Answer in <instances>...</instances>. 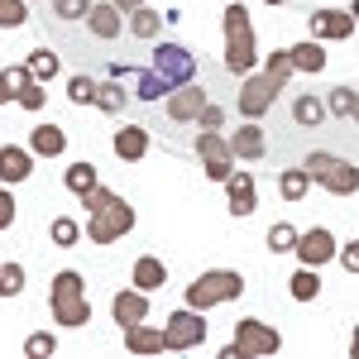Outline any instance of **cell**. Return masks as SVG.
<instances>
[{"label": "cell", "mask_w": 359, "mask_h": 359, "mask_svg": "<svg viewBox=\"0 0 359 359\" xmlns=\"http://www.w3.org/2000/svg\"><path fill=\"white\" fill-rule=\"evenodd\" d=\"M130 34H135V39H149V43H158V34H163V15L149 10V5L130 10Z\"/></svg>", "instance_id": "484cf974"}, {"label": "cell", "mask_w": 359, "mask_h": 359, "mask_svg": "<svg viewBox=\"0 0 359 359\" xmlns=\"http://www.w3.org/2000/svg\"><path fill=\"white\" fill-rule=\"evenodd\" d=\"M25 292V269L20 264H0V297H20Z\"/></svg>", "instance_id": "d590c367"}, {"label": "cell", "mask_w": 359, "mask_h": 359, "mask_svg": "<svg viewBox=\"0 0 359 359\" xmlns=\"http://www.w3.org/2000/svg\"><path fill=\"white\" fill-rule=\"evenodd\" d=\"M225 196H230V216H254L259 211V187H254V177L240 172V168L225 177Z\"/></svg>", "instance_id": "4fadbf2b"}, {"label": "cell", "mask_w": 359, "mask_h": 359, "mask_svg": "<svg viewBox=\"0 0 359 359\" xmlns=\"http://www.w3.org/2000/svg\"><path fill=\"white\" fill-rule=\"evenodd\" d=\"M53 350H57L53 331H34V335L25 340V355H29V359H43V355H53Z\"/></svg>", "instance_id": "60d3db41"}, {"label": "cell", "mask_w": 359, "mask_h": 359, "mask_svg": "<svg viewBox=\"0 0 359 359\" xmlns=\"http://www.w3.org/2000/svg\"><path fill=\"white\" fill-rule=\"evenodd\" d=\"M82 206H86V235H91V245H115L120 235L135 230V206L120 192H111V187H91L82 196Z\"/></svg>", "instance_id": "6da1fadb"}, {"label": "cell", "mask_w": 359, "mask_h": 359, "mask_svg": "<svg viewBox=\"0 0 359 359\" xmlns=\"http://www.w3.org/2000/svg\"><path fill=\"white\" fill-rule=\"evenodd\" d=\"M221 120H225V111H221V106H206L196 125H201V130H221Z\"/></svg>", "instance_id": "ee69618b"}, {"label": "cell", "mask_w": 359, "mask_h": 359, "mask_svg": "<svg viewBox=\"0 0 359 359\" xmlns=\"http://www.w3.org/2000/svg\"><path fill=\"white\" fill-rule=\"evenodd\" d=\"M34 172V149L25 144H0V182H25Z\"/></svg>", "instance_id": "e0dca14e"}, {"label": "cell", "mask_w": 359, "mask_h": 359, "mask_svg": "<svg viewBox=\"0 0 359 359\" xmlns=\"http://www.w3.org/2000/svg\"><path fill=\"white\" fill-rule=\"evenodd\" d=\"M96 86H101V82H91L86 72H77V77L67 82V96H72V106H91V101H96Z\"/></svg>", "instance_id": "8d00e7d4"}, {"label": "cell", "mask_w": 359, "mask_h": 359, "mask_svg": "<svg viewBox=\"0 0 359 359\" xmlns=\"http://www.w3.org/2000/svg\"><path fill=\"white\" fill-rule=\"evenodd\" d=\"M302 264H311V269H321V264H331V259H340V245H335V235L326 230V225H316V230H302L297 235V249H292Z\"/></svg>", "instance_id": "7c38bea8"}, {"label": "cell", "mask_w": 359, "mask_h": 359, "mask_svg": "<svg viewBox=\"0 0 359 359\" xmlns=\"http://www.w3.org/2000/svg\"><path fill=\"white\" fill-rule=\"evenodd\" d=\"M125 101H130V96H125V86H120V77H111V82H101L96 86V106H101V111H125Z\"/></svg>", "instance_id": "4dcf8cb0"}, {"label": "cell", "mask_w": 359, "mask_h": 359, "mask_svg": "<svg viewBox=\"0 0 359 359\" xmlns=\"http://www.w3.org/2000/svg\"><path fill=\"white\" fill-rule=\"evenodd\" d=\"M48 240H53L57 249H72L77 240H82V225L72 221V216H53V225H48Z\"/></svg>", "instance_id": "f546056e"}, {"label": "cell", "mask_w": 359, "mask_h": 359, "mask_svg": "<svg viewBox=\"0 0 359 359\" xmlns=\"http://www.w3.org/2000/svg\"><path fill=\"white\" fill-rule=\"evenodd\" d=\"M211 101H206V91L201 86H177L172 96H168V120H177V125H187V120H201Z\"/></svg>", "instance_id": "5bb4252c"}, {"label": "cell", "mask_w": 359, "mask_h": 359, "mask_svg": "<svg viewBox=\"0 0 359 359\" xmlns=\"http://www.w3.org/2000/svg\"><path fill=\"white\" fill-rule=\"evenodd\" d=\"M25 20H29L25 0H0V29H20Z\"/></svg>", "instance_id": "ab89813d"}, {"label": "cell", "mask_w": 359, "mask_h": 359, "mask_svg": "<svg viewBox=\"0 0 359 359\" xmlns=\"http://www.w3.org/2000/svg\"><path fill=\"white\" fill-rule=\"evenodd\" d=\"M111 316L120 321V331H130V326H139V321H149V292H144V287H135V292H115Z\"/></svg>", "instance_id": "9a60e30c"}, {"label": "cell", "mask_w": 359, "mask_h": 359, "mask_svg": "<svg viewBox=\"0 0 359 359\" xmlns=\"http://www.w3.org/2000/svg\"><path fill=\"white\" fill-rule=\"evenodd\" d=\"M211 331V321L196 311V306H182V311H172L168 316V331H163V345L168 350H196L201 340Z\"/></svg>", "instance_id": "52a82bcc"}, {"label": "cell", "mask_w": 359, "mask_h": 359, "mask_svg": "<svg viewBox=\"0 0 359 359\" xmlns=\"http://www.w3.org/2000/svg\"><path fill=\"white\" fill-rule=\"evenodd\" d=\"M15 101H20L25 111H43L48 91H43V82H39V77H25V82H20V96H15Z\"/></svg>", "instance_id": "836d02e7"}, {"label": "cell", "mask_w": 359, "mask_h": 359, "mask_svg": "<svg viewBox=\"0 0 359 359\" xmlns=\"http://www.w3.org/2000/svg\"><path fill=\"white\" fill-rule=\"evenodd\" d=\"M350 120H355V125H359V101H355V115H350Z\"/></svg>", "instance_id": "681fc988"}, {"label": "cell", "mask_w": 359, "mask_h": 359, "mask_svg": "<svg viewBox=\"0 0 359 359\" xmlns=\"http://www.w3.org/2000/svg\"><path fill=\"white\" fill-rule=\"evenodd\" d=\"M350 15H355V25H359V0H355V5H350Z\"/></svg>", "instance_id": "c3c4849f"}, {"label": "cell", "mask_w": 359, "mask_h": 359, "mask_svg": "<svg viewBox=\"0 0 359 359\" xmlns=\"http://www.w3.org/2000/svg\"><path fill=\"white\" fill-rule=\"evenodd\" d=\"M53 15L57 20H86L91 15V0H53Z\"/></svg>", "instance_id": "b9f144b4"}, {"label": "cell", "mask_w": 359, "mask_h": 359, "mask_svg": "<svg viewBox=\"0 0 359 359\" xmlns=\"http://www.w3.org/2000/svg\"><path fill=\"white\" fill-rule=\"evenodd\" d=\"M264 72H269V77H273L278 86H287V77H292L297 67H292V57H287V48H278V53H269V67H264Z\"/></svg>", "instance_id": "74e56055"}, {"label": "cell", "mask_w": 359, "mask_h": 359, "mask_svg": "<svg viewBox=\"0 0 359 359\" xmlns=\"http://www.w3.org/2000/svg\"><path fill=\"white\" fill-rule=\"evenodd\" d=\"M25 77H29V67H5V72H0V106L20 96V82H25Z\"/></svg>", "instance_id": "f35d334b"}, {"label": "cell", "mask_w": 359, "mask_h": 359, "mask_svg": "<svg viewBox=\"0 0 359 359\" xmlns=\"http://www.w3.org/2000/svg\"><path fill=\"white\" fill-rule=\"evenodd\" d=\"M62 187L77 192V196H86L91 187H101V182H96V168H91V163H72L67 172H62Z\"/></svg>", "instance_id": "83f0119b"}, {"label": "cell", "mask_w": 359, "mask_h": 359, "mask_svg": "<svg viewBox=\"0 0 359 359\" xmlns=\"http://www.w3.org/2000/svg\"><path fill=\"white\" fill-rule=\"evenodd\" d=\"M235 345L245 350V359H264L283 350V335L273 326H264V321H254V316H240L235 321Z\"/></svg>", "instance_id": "ba28073f"}, {"label": "cell", "mask_w": 359, "mask_h": 359, "mask_svg": "<svg viewBox=\"0 0 359 359\" xmlns=\"http://www.w3.org/2000/svg\"><path fill=\"white\" fill-rule=\"evenodd\" d=\"M254 25H249V10L240 0H225V72L230 77H249L254 72Z\"/></svg>", "instance_id": "7a4b0ae2"}, {"label": "cell", "mask_w": 359, "mask_h": 359, "mask_svg": "<svg viewBox=\"0 0 359 359\" xmlns=\"http://www.w3.org/2000/svg\"><path fill=\"white\" fill-rule=\"evenodd\" d=\"M115 5H120V10L130 15V10H139V5H144V0H115Z\"/></svg>", "instance_id": "bcb514c9"}, {"label": "cell", "mask_w": 359, "mask_h": 359, "mask_svg": "<svg viewBox=\"0 0 359 359\" xmlns=\"http://www.w3.org/2000/svg\"><path fill=\"white\" fill-rule=\"evenodd\" d=\"M135 96L139 101H163L168 96V86H163V77L149 67V72H135Z\"/></svg>", "instance_id": "1f68e13d"}, {"label": "cell", "mask_w": 359, "mask_h": 359, "mask_svg": "<svg viewBox=\"0 0 359 359\" xmlns=\"http://www.w3.org/2000/svg\"><path fill=\"white\" fill-rule=\"evenodd\" d=\"M125 345H130V355H163V331H154L149 321H139V326H130L125 331Z\"/></svg>", "instance_id": "44dd1931"}, {"label": "cell", "mask_w": 359, "mask_h": 359, "mask_svg": "<svg viewBox=\"0 0 359 359\" xmlns=\"http://www.w3.org/2000/svg\"><path fill=\"white\" fill-rule=\"evenodd\" d=\"M48 306H53V321H62V326H86L91 321V302H86V283L77 269H62V273L53 278V287H48Z\"/></svg>", "instance_id": "3957f363"}, {"label": "cell", "mask_w": 359, "mask_h": 359, "mask_svg": "<svg viewBox=\"0 0 359 359\" xmlns=\"http://www.w3.org/2000/svg\"><path fill=\"white\" fill-rule=\"evenodd\" d=\"M149 67L163 77L168 91H177V86H192V82H196V53L187 48V43H172V39L154 43V62H149Z\"/></svg>", "instance_id": "5b68a950"}, {"label": "cell", "mask_w": 359, "mask_h": 359, "mask_svg": "<svg viewBox=\"0 0 359 359\" xmlns=\"http://www.w3.org/2000/svg\"><path fill=\"white\" fill-rule=\"evenodd\" d=\"M306 25H311V39L340 43V39L355 34V15H350V10H335V5H316V10L306 15Z\"/></svg>", "instance_id": "8fae6325"}, {"label": "cell", "mask_w": 359, "mask_h": 359, "mask_svg": "<svg viewBox=\"0 0 359 359\" xmlns=\"http://www.w3.org/2000/svg\"><path fill=\"white\" fill-rule=\"evenodd\" d=\"M168 283V269L158 254H144V259H135V287H144V292H158Z\"/></svg>", "instance_id": "7402d4cb"}, {"label": "cell", "mask_w": 359, "mask_h": 359, "mask_svg": "<svg viewBox=\"0 0 359 359\" xmlns=\"http://www.w3.org/2000/svg\"><path fill=\"white\" fill-rule=\"evenodd\" d=\"M326 115H331V111H326V101H321L316 91H302V96L292 101V120H297L302 130H316V125H321Z\"/></svg>", "instance_id": "603a6c76"}, {"label": "cell", "mask_w": 359, "mask_h": 359, "mask_svg": "<svg viewBox=\"0 0 359 359\" xmlns=\"http://www.w3.org/2000/svg\"><path fill=\"white\" fill-rule=\"evenodd\" d=\"M149 154V130L144 125H125V130H115V158H125V163H135Z\"/></svg>", "instance_id": "d6986e66"}, {"label": "cell", "mask_w": 359, "mask_h": 359, "mask_svg": "<svg viewBox=\"0 0 359 359\" xmlns=\"http://www.w3.org/2000/svg\"><path fill=\"white\" fill-rule=\"evenodd\" d=\"M230 149H235V158H245V163H259L264 154H269V139L259 130V120H245L235 135H230Z\"/></svg>", "instance_id": "2e32d148"}, {"label": "cell", "mask_w": 359, "mask_h": 359, "mask_svg": "<svg viewBox=\"0 0 359 359\" xmlns=\"http://www.w3.org/2000/svg\"><path fill=\"white\" fill-rule=\"evenodd\" d=\"M15 225V196H10V182H0V230Z\"/></svg>", "instance_id": "7bdbcfd3"}, {"label": "cell", "mask_w": 359, "mask_h": 359, "mask_svg": "<svg viewBox=\"0 0 359 359\" xmlns=\"http://www.w3.org/2000/svg\"><path fill=\"white\" fill-rule=\"evenodd\" d=\"M350 355H355V359H359V331H355V340H350Z\"/></svg>", "instance_id": "7dc6e473"}, {"label": "cell", "mask_w": 359, "mask_h": 359, "mask_svg": "<svg viewBox=\"0 0 359 359\" xmlns=\"http://www.w3.org/2000/svg\"><path fill=\"white\" fill-rule=\"evenodd\" d=\"M278 91H283V86H278L269 72H249L245 91H240V115H245V120H264L269 106L278 101Z\"/></svg>", "instance_id": "30bf717a"}, {"label": "cell", "mask_w": 359, "mask_h": 359, "mask_svg": "<svg viewBox=\"0 0 359 359\" xmlns=\"http://www.w3.org/2000/svg\"><path fill=\"white\" fill-rule=\"evenodd\" d=\"M340 264H345V273H359V240L340 249Z\"/></svg>", "instance_id": "f6af8a7d"}, {"label": "cell", "mask_w": 359, "mask_h": 359, "mask_svg": "<svg viewBox=\"0 0 359 359\" xmlns=\"http://www.w3.org/2000/svg\"><path fill=\"white\" fill-rule=\"evenodd\" d=\"M25 67H29V77L48 82V77H57V67H62V62H57V53H53V48H34Z\"/></svg>", "instance_id": "f1b7e54d"}, {"label": "cell", "mask_w": 359, "mask_h": 359, "mask_svg": "<svg viewBox=\"0 0 359 359\" xmlns=\"http://www.w3.org/2000/svg\"><path fill=\"white\" fill-rule=\"evenodd\" d=\"M355 101H359L355 86H331V96H326V111H331V115H355Z\"/></svg>", "instance_id": "e575fe53"}, {"label": "cell", "mask_w": 359, "mask_h": 359, "mask_svg": "<svg viewBox=\"0 0 359 359\" xmlns=\"http://www.w3.org/2000/svg\"><path fill=\"white\" fill-rule=\"evenodd\" d=\"M306 172H311V182H321L326 192H335V196H350V192H359V168L355 163H345V158H335V154H306Z\"/></svg>", "instance_id": "8992f818"}, {"label": "cell", "mask_w": 359, "mask_h": 359, "mask_svg": "<svg viewBox=\"0 0 359 359\" xmlns=\"http://www.w3.org/2000/svg\"><path fill=\"white\" fill-rule=\"evenodd\" d=\"M29 149H34L39 158H57V154L67 149V135H62L57 125H39V130L29 135Z\"/></svg>", "instance_id": "cb8c5ba5"}, {"label": "cell", "mask_w": 359, "mask_h": 359, "mask_svg": "<svg viewBox=\"0 0 359 359\" xmlns=\"http://www.w3.org/2000/svg\"><path fill=\"white\" fill-rule=\"evenodd\" d=\"M86 25H91V34L96 39H120L125 34V10L115 5V0H106V5H91V15H86Z\"/></svg>", "instance_id": "ac0fdd59"}, {"label": "cell", "mask_w": 359, "mask_h": 359, "mask_svg": "<svg viewBox=\"0 0 359 359\" xmlns=\"http://www.w3.org/2000/svg\"><path fill=\"white\" fill-rule=\"evenodd\" d=\"M297 235H302V230L287 225V221L269 225V249H273V254H292V249H297Z\"/></svg>", "instance_id": "d6a6232c"}, {"label": "cell", "mask_w": 359, "mask_h": 359, "mask_svg": "<svg viewBox=\"0 0 359 359\" xmlns=\"http://www.w3.org/2000/svg\"><path fill=\"white\" fill-rule=\"evenodd\" d=\"M196 158L206 163V177H216V182H225V177L235 172V149H230V139H221L216 130H201V135H196Z\"/></svg>", "instance_id": "9c48e42d"}, {"label": "cell", "mask_w": 359, "mask_h": 359, "mask_svg": "<svg viewBox=\"0 0 359 359\" xmlns=\"http://www.w3.org/2000/svg\"><path fill=\"white\" fill-rule=\"evenodd\" d=\"M306 192H311V172L306 168H283L278 172V196L283 201H302Z\"/></svg>", "instance_id": "d4e9b609"}, {"label": "cell", "mask_w": 359, "mask_h": 359, "mask_svg": "<svg viewBox=\"0 0 359 359\" xmlns=\"http://www.w3.org/2000/svg\"><path fill=\"white\" fill-rule=\"evenodd\" d=\"M287 292H292L297 302H316V292H321V278H316V269H311V264H302L297 273L287 278Z\"/></svg>", "instance_id": "4316f807"}, {"label": "cell", "mask_w": 359, "mask_h": 359, "mask_svg": "<svg viewBox=\"0 0 359 359\" xmlns=\"http://www.w3.org/2000/svg\"><path fill=\"white\" fill-rule=\"evenodd\" d=\"M287 57H292L297 72H321V67H326V43H321V39H302V43L287 48Z\"/></svg>", "instance_id": "ffe728a7"}, {"label": "cell", "mask_w": 359, "mask_h": 359, "mask_svg": "<svg viewBox=\"0 0 359 359\" xmlns=\"http://www.w3.org/2000/svg\"><path fill=\"white\" fill-rule=\"evenodd\" d=\"M240 292H245V273H235V269H206L187 287V306L211 311V306H221V302H235Z\"/></svg>", "instance_id": "277c9868"}, {"label": "cell", "mask_w": 359, "mask_h": 359, "mask_svg": "<svg viewBox=\"0 0 359 359\" xmlns=\"http://www.w3.org/2000/svg\"><path fill=\"white\" fill-rule=\"evenodd\" d=\"M264 5H283V0H264Z\"/></svg>", "instance_id": "f907efd6"}]
</instances>
